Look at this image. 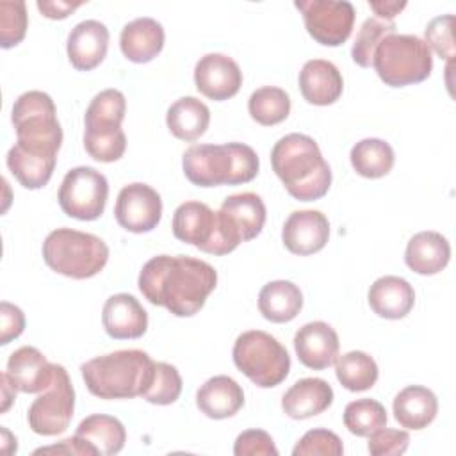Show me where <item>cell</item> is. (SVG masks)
<instances>
[{"mask_svg": "<svg viewBox=\"0 0 456 456\" xmlns=\"http://www.w3.org/2000/svg\"><path fill=\"white\" fill-rule=\"evenodd\" d=\"M196 89L216 102L235 96L242 86L239 64L224 53H207L194 66Z\"/></svg>", "mask_w": 456, "mask_h": 456, "instance_id": "obj_15", "label": "cell"}, {"mask_svg": "<svg viewBox=\"0 0 456 456\" xmlns=\"http://www.w3.org/2000/svg\"><path fill=\"white\" fill-rule=\"evenodd\" d=\"M369 5L378 14V18L392 21V18L406 7V2H385V0H381V2H369Z\"/></svg>", "mask_w": 456, "mask_h": 456, "instance_id": "obj_48", "label": "cell"}, {"mask_svg": "<svg viewBox=\"0 0 456 456\" xmlns=\"http://www.w3.org/2000/svg\"><path fill=\"white\" fill-rule=\"evenodd\" d=\"M299 89L303 98L312 105H331L342 91L344 80L338 68L324 59L306 61L299 71Z\"/></svg>", "mask_w": 456, "mask_h": 456, "instance_id": "obj_21", "label": "cell"}, {"mask_svg": "<svg viewBox=\"0 0 456 456\" xmlns=\"http://www.w3.org/2000/svg\"><path fill=\"white\" fill-rule=\"evenodd\" d=\"M294 349L305 367L322 370L335 363L340 342L337 331L328 322L314 321L296 331Z\"/></svg>", "mask_w": 456, "mask_h": 456, "instance_id": "obj_17", "label": "cell"}, {"mask_svg": "<svg viewBox=\"0 0 456 456\" xmlns=\"http://www.w3.org/2000/svg\"><path fill=\"white\" fill-rule=\"evenodd\" d=\"M0 381H2V408L0 410H2V413H5L9 410V406L12 404V401L16 399V392L18 390L12 387V383H11V379H9L5 370L2 372Z\"/></svg>", "mask_w": 456, "mask_h": 456, "instance_id": "obj_49", "label": "cell"}, {"mask_svg": "<svg viewBox=\"0 0 456 456\" xmlns=\"http://www.w3.org/2000/svg\"><path fill=\"white\" fill-rule=\"evenodd\" d=\"M235 456H278V449L267 431L246 429L233 444Z\"/></svg>", "mask_w": 456, "mask_h": 456, "instance_id": "obj_44", "label": "cell"}, {"mask_svg": "<svg viewBox=\"0 0 456 456\" xmlns=\"http://www.w3.org/2000/svg\"><path fill=\"white\" fill-rule=\"evenodd\" d=\"M102 324L110 338H139L148 330V314L132 294L119 292L105 301Z\"/></svg>", "mask_w": 456, "mask_h": 456, "instance_id": "obj_19", "label": "cell"}, {"mask_svg": "<svg viewBox=\"0 0 456 456\" xmlns=\"http://www.w3.org/2000/svg\"><path fill=\"white\" fill-rule=\"evenodd\" d=\"M164 28L162 25L148 16L135 18L126 23L119 36V46L123 55L137 64L150 62L164 48Z\"/></svg>", "mask_w": 456, "mask_h": 456, "instance_id": "obj_25", "label": "cell"}, {"mask_svg": "<svg viewBox=\"0 0 456 456\" xmlns=\"http://www.w3.org/2000/svg\"><path fill=\"white\" fill-rule=\"evenodd\" d=\"M27 9L23 0L0 2V46L12 48L23 41L27 32Z\"/></svg>", "mask_w": 456, "mask_h": 456, "instance_id": "obj_39", "label": "cell"}, {"mask_svg": "<svg viewBox=\"0 0 456 456\" xmlns=\"http://www.w3.org/2000/svg\"><path fill=\"white\" fill-rule=\"evenodd\" d=\"M182 167L198 187L248 183L258 175L256 151L242 142L194 144L183 151Z\"/></svg>", "mask_w": 456, "mask_h": 456, "instance_id": "obj_4", "label": "cell"}, {"mask_svg": "<svg viewBox=\"0 0 456 456\" xmlns=\"http://www.w3.org/2000/svg\"><path fill=\"white\" fill-rule=\"evenodd\" d=\"M271 166L287 192L299 201L322 198L331 185V169L317 142L305 134H289L271 150Z\"/></svg>", "mask_w": 456, "mask_h": 456, "instance_id": "obj_2", "label": "cell"}, {"mask_svg": "<svg viewBox=\"0 0 456 456\" xmlns=\"http://www.w3.org/2000/svg\"><path fill=\"white\" fill-rule=\"evenodd\" d=\"M5 372L18 392L41 394L53 379L55 363H50L39 349L23 346L9 356Z\"/></svg>", "mask_w": 456, "mask_h": 456, "instance_id": "obj_18", "label": "cell"}, {"mask_svg": "<svg viewBox=\"0 0 456 456\" xmlns=\"http://www.w3.org/2000/svg\"><path fill=\"white\" fill-rule=\"evenodd\" d=\"M394 417L406 429L428 428L438 413L436 395L420 385H410L394 397Z\"/></svg>", "mask_w": 456, "mask_h": 456, "instance_id": "obj_27", "label": "cell"}, {"mask_svg": "<svg viewBox=\"0 0 456 456\" xmlns=\"http://www.w3.org/2000/svg\"><path fill=\"white\" fill-rule=\"evenodd\" d=\"M137 285L151 305L164 306L176 317H191L216 289L217 273L200 258L157 255L142 265Z\"/></svg>", "mask_w": 456, "mask_h": 456, "instance_id": "obj_1", "label": "cell"}, {"mask_svg": "<svg viewBox=\"0 0 456 456\" xmlns=\"http://www.w3.org/2000/svg\"><path fill=\"white\" fill-rule=\"evenodd\" d=\"M285 248L294 255H314L321 251L330 239L328 217L319 210L292 212L281 230Z\"/></svg>", "mask_w": 456, "mask_h": 456, "instance_id": "obj_16", "label": "cell"}, {"mask_svg": "<svg viewBox=\"0 0 456 456\" xmlns=\"http://www.w3.org/2000/svg\"><path fill=\"white\" fill-rule=\"evenodd\" d=\"M344 452L342 440L330 429H310L296 444L294 456H340Z\"/></svg>", "mask_w": 456, "mask_h": 456, "instance_id": "obj_41", "label": "cell"}, {"mask_svg": "<svg viewBox=\"0 0 456 456\" xmlns=\"http://www.w3.org/2000/svg\"><path fill=\"white\" fill-rule=\"evenodd\" d=\"M84 148L91 159L98 162L119 160L126 150V137L123 130L116 132H84Z\"/></svg>", "mask_w": 456, "mask_h": 456, "instance_id": "obj_40", "label": "cell"}, {"mask_svg": "<svg viewBox=\"0 0 456 456\" xmlns=\"http://www.w3.org/2000/svg\"><path fill=\"white\" fill-rule=\"evenodd\" d=\"M11 121L16 130V142L41 150L57 151L62 144V128L57 121L55 103L43 91H27L14 100Z\"/></svg>", "mask_w": 456, "mask_h": 456, "instance_id": "obj_8", "label": "cell"}, {"mask_svg": "<svg viewBox=\"0 0 456 456\" xmlns=\"http://www.w3.org/2000/svg\"><path fill=\"white\" fill-rule=\"evenodd\" d=\"M232 356L235 367L262 388L280 385L290 370L287 349L262 330L240 333L233 344Z\"/></svg>", "mask_w": 456, "mask_h": 456, "instance_id": "obj_7", "label": "cell"}, {"mask_svg": "<svg viewBox=\"0 0 456 456\" xmlns=\"http://www.w3.org/2000/svg\"><path fill=\"white\" fill-rule=\"evenodd\" d=\"M2 431V445H0V451L2 452H5V454H12V452H16V449H18V444H16V438L5 429V428H2L0 429Z\"/></svg>", "mask_w": 456, "mask_h": 456, "instance_id": "obj_50", "label": "cell"}, {"mask_svg": "<svg viewBox=\"0 0 456 456\" xmlns=\"http://www.w3.org/2000/svg\"><path fill=\"white\" fill-rule=\"evenodd\" d=\"M75 410V390L68 370L55 363V374L48 388H45L28 406V428L43 436H55L68 429Z\"/></svg>", "mask_w": 456, "mask_h": 456, "instance_id": "obj_9", "label": "cell"}, {"mask_svg": "<svg viewBox=\"0 0 456 456\" xmlns=\"http://www.w3.org/2000/svg\"><path fill=\"white\" fill-rule=\"evenodd\" d=\"M248 110L258 125H278L285 121L290 112V98L281 87L264 86L251 93L248 100Z\"/></svg>", "mask_w": 456, "mask_h": 456, "instance_id": "obj_35", "label": "cell"}, {"mask_svg": "<svg viewBox=\"0 0 456 456\" xmlns=\"http://www.w3.org/2000/svg\"><path fill=\"white\" fill-rule=\"evenodd\" d=\"M107 196V178L94 167L78 166L64 175L57 200L66 216L80 221H94L103 214Z\"/></svg>", "mask_w": 456, "mask_h": 456, "instance_id": "obj_10", "label": "cell"}, {"mask_svg": "<svg viewBox=\"0 0 456 456\" xmlns=\"http://www.w3.org/2000/svg\"><path fill=\"white\" fill-rule=\"evenodd\" d=\"M84 2H62V0H37V9L50 20H64Z\"/></svg>", "mask_w": 456, "mask_h": 456, "instance_id": "obj_47", "label": "cell"}, {"mask_svg": "<svg viewBox=\"0 0 456 456\" xmlns=\"http://www.w3.org/2000/svg\"><path fill=\"white\" fill-rule=\"evenodd\" d=\"M0 321H2V335H0V344L5 346L11 340L18 338L23 330H25V315L21 308L9 301L0 303Z\"/></svg>", "mask_w": 456, "mask_h": 456, "instance_id": "obj_45", "label": "cell"}, {"mask_svg": "<svg viewBox=\"0 0 456 456\" xmlns=\"http://www.w3.org/2000/svg\"><path fill=\"white\" fill-rule=\"evenodd\" d=\"M75 435L89 442L100 456L118 454L126 442V431L121 420L105 413H94L86 417L78 424Z\"/></svg>", "mask_w": 456, "mask_h": 456, "instance_id": "obj_31", "label": "cell"}, {"mask_svg": "<svg viewBox=\"0 0 456 456\" xmlns=\"http://www.w3.org/2000/svg\"><path fill=\"white\" fill-rule=\"evenodd\" d=\"M244 404L242 387L230 376H214L196 392V406L208 419L233 417Z\"/></svg>", "mask_w": 456, "mask_h": 456, "instance_id": "obj_24", "label": "cell"}, {"mask_svg": "<svg viewBox=\"0 0 456 456\" xmlns=\"http://www.w3.org/2000/svg\"><path fill=\"white\" fill-rule=\"evenodd\" d=\"M223 235L232 249L255 239L265 223V205L255 192L228 196L217 210Z\"/></svg>", "mask_w": 456, "mask_h": 456, "instance_id": "obj_13", "label": "cell"}, {"mask_svg": "<svg viewBox=\"0 0 456 456\" xmlns=\"http://www.w3.org/2000/svg\"><path fill=\"white\" fill-rule=\"evenodd\" d=\"M48 452H57V454H78V456H100L98 451L86 440L78 438L73 435L71 438L62 440L61 444L48 445V447H39L34 451V454H48Z\"/></svg>", "mask_w": 456, "mask_h": 456, "instance_id": "obj_46", "label": "cell"}, {"mask_svg": "<svg viewBox=\"0 0 456 456\" xmlns=\"http://www.w3.org/2000/svg\"><path fill=\"white\" fill-rule=\"evenodd\" d=\"M333 403V388L328 381L321 378H303L296 381L281 397L283 411L296 420L310 419Z\"/></svg>", "mask_w": 456, "mask_h": 456, "instance_id": "obj_23", "label": "cell"}, {"mask_svg": "<svg viewBox=\"0 0 456 456\" xmlns=\"http://www.w3.org/2000/svg\"><path fill=\"white\" fill-rule=\"evenodd\" d=\"M43 258L52 271L73 280H86L105 267L109 248L93 233L57 228L43 242Z\"/></svg>", "mask_w": 456, "mask_h": 456, "instance_id": "obj_5", "label": "cell"}, {"mask_svg": "<svg viewBox=\"0 0 456 456\" xmlns=\"http://www.w3.org/2000/svg\"><path fill=\"white\" fill-rule=\"evenodd\" d=\"M126 100L118 89H105L98 93L84 116V132H114L121 128L125 119Z\"/></svg>", "mask_w": 456, "mask_h": 456, "instance_id": "obj_32", "label": "cell"}, {"mask_svg": "<svg viewBox=\"0 0 456 456\" xmlns=\"http://www.w3.org/2000/svg\"><path fill=\"white\" fill-rule=\"evenodd\" d=\"M303 308V294L287 280L269 281L258 294V310L271 322H289Z\"/></svg>", "mask_w": 456, "mask_h": 456, "instance_id": "obj_29", "label": "cell"}, {"mask_svg": "<svg viewBox=\"0 0 456 456\" xmlns=\"http://www.w3.org/2000/svg\"><path fill=\"white\" fill-rule=\"evenodd\" d=\"M308 34L324 46H338L347 41L354 25V7L347 0H297Z\"/></svg>", "mask_w": 456, "mask_h": 456, "instance_id": "obj_12", "label": "cell"}, {"mask_svg": "<svg viewBox=\"0 0 456 456\" xmlns=\"http://www.w3.org/2000/svg\"><path fill=\"white\" fill-rule=\"evenodd\" d=\"M394 30H395L394 21L381 20V18H367L362 23V27L356 34V39L353 43V48H351L353 61L362 68L372 66V57H374V52H376L379 41L385 36L394 34Z\"/></svg>", "mask_w": 456, "mask_h": 456, "instance_id": "obj_37", "label": "cell"}, {"mask_svg": "<svg viewBox=\"0 0 456 456\" xmlns=\"http://www.w3.org/2000/svg\"><path fill=\"white\" fill-rule=\"evenodd\" d=\"M109 28L98 20H84L68 34L66 52L71 66L80 71L94 69L107 55Z\"/></svg>", "mask_w": 456, "mask_h": 456, "instance_id": "obj_20", "label": "cell"}, {"mask_svg": "<svg viewBox=\"0 0 456 456\" xmlns=\"http://www.w3.org/2000/svg\"><path fill=\"white\" fill-rule=\"evenodd\" d=\"M372 66L378 77L390 87L419 84L431 75V48L419 36L394 32L379 41Z\"/></svg>", "mask_w": 456, "mask_h": 456, "instance_id": "obj_6", "label": "cell"}, {"mask_svg": "<svg viewBox=\"0 0 456 456\" xmlns=\"http://www.w3.org/2000/svg\"><path fill=\"white\" fill-rule=\"evenodd\" d=\"M182 394V378L175 365L155 362V374L151 385L144 392V399L151 404H173Z\"/></svg>", "mask_w": 456, "mask_h": 456, "instance_id": "obj_38", "label": "cell"}, {"mask_svg": "<svg viewBox=\"0 0 456 456\" xmlns=\"http://www.w3.org/2000/svg\"><path fill=\"white\" fill-rule=\"evenodd\" d=\"M166 123L176 139L196 141L208 128L210 110L201 100L194 96H183L171 103L166 114Z\"/></svg>", "mask_w": 456, "mask_h": 456, "instance_id": "obj_30", "label": "cell"}, {"mask_svg": "<svg viewBox=\"0 0 456 456\" xmlns=\"http://www.w3.org/2000/svg\"><path fill=\"white\" fill-rule=\"evenodd\" d=\"M87 390L100 399L144 395L155 374V362L141 349H121L80 365Z\"/></svg>", "mask_w": 456, "mask_h": 456, "instance_id": "obj_3", "label": "cell"}, {"mask_svg": "<svg viewBox=\"0 0 456 456\" xmlns=\"http://www.w3.org/2000/svg\"><path fill=\"white\" fill-rule=\"evenodd\" d=\"M114 217L121 228L132 233L151 232L162 217V200L148 183L125 185L116 200Z\"/></svg>", "mask_w": 456, "mask_h": 456, "instance_id": "obj_14", "label": "cell"}, {"mask_svg": "<svg viewBox=\"0 0 456 456\" xmlns=\"http://www.w3.org/2000/svg\"><path fill=\"white\" fill-rule=\"evenodd\" d=\"M451 258L449 240L433 230L415 233L406 246L404 262L417 274H436Z\"/></svg>", "mask_w": 456, "mask_h": 456, "instance_id": "obj_26", "label": "cell"}, {"mask_svg": "<svg viewBox=\"0 0 456 456\" xmlns=\"http://www.w3.org/2000/svg\"><path fill=\"white\" fill-rule=\"evenodd\" d=\"M335 374L340 385L351 392H363L378 381V365L363 351H349L335 360Z\"/></svg>", "mask_w": 456, "mask_h": 456, "instance_id": "obj_34", "label": "cell"}, {"mask_svg": "<svg viewBox=\"0 0 456 456\" xmlns=\"http://www.w3.org/2000/svg\"><path fill=\"white\" fill-rule=\"evenodd\" d=\"M173 235L210 255H228L233 251L223 235L219 214L201 201H185L176 207Z\"/></svg>", "mask_w": 456, "mask_h": 456, "instance_id": "obj_11", "label": "cell"}, {"mask_svg": "<svg viewBox=\"0 0 456 456\" xmlns=\"http://www.w3.org/2000/svg\"><path fill=\"white\" fill-rule=\"evenodd\" d=\"M452 23L454 16H436L426 27V45L431 46L440 57L451 61L454 57V43H452Z\"/></svg>", "mask_w": 456, "mask_h": 456, "instance_id": "obj_42", "label": "cell"}, {"mask_svg": "<svg viewBox=\"0 0 456 456\" xmlns=\"http://www.w3.org/2000/svg\"><path fill=\"white\" fill-rule=\"evenodd\" d=\"M7 167L12 176L25 187V189H41L45 187L53 173L57 155L39 153L27 150L20 144H14L7 151Z\"/></svg>", "mask_w": 456, "mask_h": 456, "instance_id": "obj_28", "label": "cell"}, {"mask_svg": "<svg viewBox=\"0 0 456 456\" xmlns=\"http://www.w3.org/2000/svg\"><path fill=\"white\" fill-rule=\"evenodd\" d=\"M349 159L351 166L360 176L381 178L390 173L395 157L392 146L387 141L369 137L362 139L351 148Z\"/></svg>", "mask_w": 456, "mask_h": 456, "instance_id": "obj_33", "label": "cell"}, {"mask_svg": "<svg viewBox=\"0 0 456 456\" xmlns=\"http://www.w3.org/2000/svg\"><path fill=\"white\" fill-rule=\"evenodd\" d=\"M410 445V435L403 429L379 428L369 435V452L372 456H399Z\"/></svg>", "mask_w": 456, "mask_h": 456, "instance_id": "obj_43", "label": "cell"}, {"mask_svg": "<svg viewBox=\"0 0 456 456\" xmlns=\"http://www.w3.org/2000/svg\"><path fill=\"white\" fill-rule=\"evenodd\" d=\"M367 299L376 315L395 321L411 312L415 305V290L404 278L387 274L370 285Z\"/></svg>", "mask_w": 456, "mask_h": 456, "instance_id": "obj_22", "label": "cell"}, {"mask_svg": "<svg viewBox=\"0 0 456 456\" xmlns=\"http://www.w3.org/2000/svg\"><path fill=\"white\" fill-rule=\"evenodd\" d=\"M344 426L356 436H369L387 426V410L381 403L369 397L351 401L344 410Z\"/></svg>", "mask_w": 456, "mask_h": 456, "instance_id": "obj_36", "label": "cell"}]
</instances>
